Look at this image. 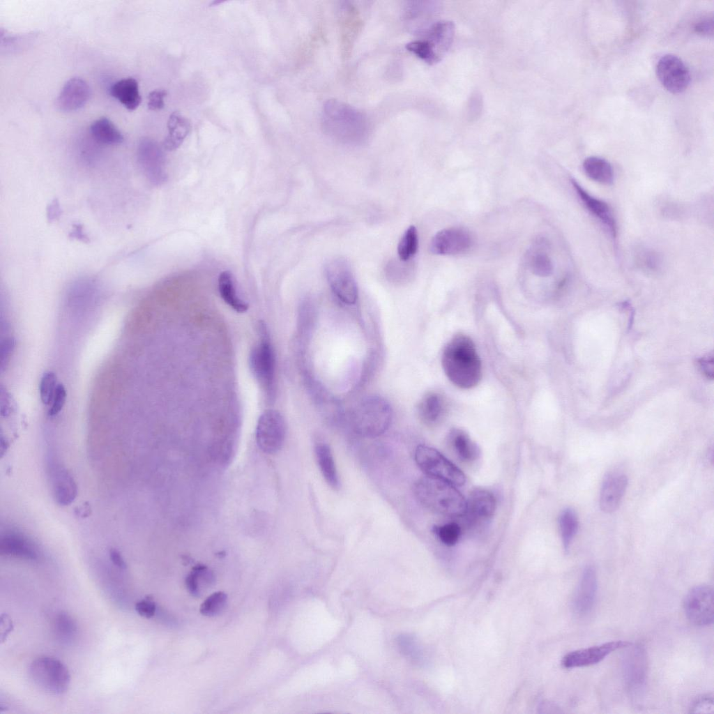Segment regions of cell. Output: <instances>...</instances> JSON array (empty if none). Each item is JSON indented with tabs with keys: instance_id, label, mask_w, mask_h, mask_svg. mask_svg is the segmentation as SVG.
Instances as JSON below:
<instances>
[{
	"instance_id": "cell-1",
	"label": "cell",
	"mask_w": 714,
	"mask_h": 714,
	"mask_svg": "<svg viewBox=\"0 0 714 714\" xmlns=\"http://www.w3.org/2000/svg\"><path fill=\"white\" fill-rule=\"evenodd\" d=\"M441 363L448 379L459 388H473L481 379L480 357L472 340L465 335H456L448 342Z\"/></svg>"
},
{
	"instance_id": "cell-2",
	"label": "cell",
	"mask_w": 714,
	"mask_h": 714,
	"mask_svg": "<svg viewBox=\"0 0 714 714\" xmlns=\"http://www.w3.org/2000/svg\"><path fill=\"white\" fill-rule=\"evenodd\" d=\"M321 123L328 135L346 144H360L366 139L368 133V123L365 115L355 107L335 99L324 103Z\"/></svg>"
},
{
	"instance_id": "cell-3",
	"label": "cell",
	"mask_w": 714,
	"mask_h": 714,
	"mask_svg": "<svg viewBox=\"0 0 714 714\" xmlns=\"http://www.w3.org/2000/svg\"><path fill=\"white\" fill-rule=\"evenodd\" d=\"M455 485L425 476L413 485V491L418 501L427 509L449 517H462L466 510V499Z\"/></svg>"
},
{
	"instance_id": "cell-4",
	"label": "cell",
	"mask_w": 714,
	"mask_h": 714,
	"mask_svg": "<svg viewBox=\"0 0 714 714\" xmlns=\"http://www.w3.org/2000/svg\"><path fill=\"white\" fill-rule=\"evenodd\" d=\"M393 411L388 402L379 395L362 399L350 411L348 423L351 430L365 438L383 434L391 423Z\"/></svg>"
},
{
	"instance_id": "cell-5",
	"label": "cell",
	"mask_w": 714,
	"mask_h": 714,
	"mask_svg": "<svg viewBox=\"0 0 714 714\" xmlns=\"http://www.w3.org/2000/svg\"><path fill=\"white\" fill-rule=\"evenodd\" d=\"M259 331L260 340L250 354V367L266 397L271 399L275 390V352L264 324H260Z\"/></svg>"
},
{
	"instance_id": "cell-6",
	"label": "cell",
	"mask_w": 714,
	"mask_h": 714,
	"mask_svg": "<svg viewBox=\"0 0 714 714\" xmlns=\"http://www.w3.org/2000/svg\"><path fill=\"white\" fill-rule=\"evenodd\" d=\"M29 674L36 685L54 694L65 692L70 682V675L65 664L49 656L35 659L29 667Z\"/></svg>"
},
{
	"instance_id": "cell-7",
	"label": "cell",
	"mask_w": 714,
	"mask_h": 714,
	"mask_svg": "<svg viewBox=\"0 0 714 714\" xmlns=\"http://www.w3.org/2000/svg\"><path fill=\"white\" fill-rule=\"evenodd\" d=\"M415 460L425 476L460 486L465 483V476L454 464L436 449L418 446L415 451Z\"/></svg>"
},
{
	"instance_id": "cell-8",
	"label": "cell",
	"mask_w": 714,
	"mask_h": 714,
	"mask_svg": "<svg viewBox=\"0 0 714 714\" xmlns=\"http://www.w3.org/2000/svg\"><path fill=\"white\" fill-rule=\"evenodd\" d=\"M713 602L712 586L701 584L692 587L683 601V609L688 619L698 627L712 625L714 620Z\"/></svg>"
},
{
	"instance_id": "cell-9",
	"label": "cell",
	"mask_w": 714,
	"mask_h": 714,
	"mask_svg": "<svg viewBox=\"0 0 714 714\" xmlns=\"http://www.w3.org/2000/svg\"><path fill=\"white\" fill-rule=\"evenodd\" d=\"M286 436V423L282 414L275 410L265 411L259 418L256 427V441L260 449L274 454L281 449Z\"/></svg>"
},
{
	"instance_id": "cell-10",
	"label": "cell",
	"mask_w": 714,
	"mask_h": 714,
	"mask_svg": "<svg viewBox=\"0 0 714 714\" xmlns=\"http://www.w3.org/2000/svg\"><path fill=\"white\" fill-rule=\"evenodd\" d=\"M623 662L625 685L633 698L641 696L646 684L648 674L647 655L641 644L628 646Z\"/></svg>"
},
{
	"instance_id": "cell-11",
	"label": "cell",
	"mask_w": 714,
	"mask_h": 714,
	"mask_svg": "<svg viewBox=\"0 0 714 714\" xmlns=\"http://www.w3.org/2000/svg\"><path fill=\"white\" fill-rule=\"evenodd\" d=\"M329 285L342 302L352 305L358 298V288L349 263L342 258H335L326 265Z\"/></svg>"
},
{
	"instance_id": "cell-12",
	"label": "cell",
	"mask_w": 714,
	"mask_h": 714,
	"mask_svg": "<svg viewBox=\"0 0 714 714\" xmlns=\"http://www.w3.org/2000/svg\"><path fill=\"white\" fill-rule=\"evenodd\" d=\"M137 160L148 180L160 185L167 180L165 157L160 146L152 139L144 137L137 146Z\"/></svg>"
},
{
	"instance_id": "cell-13",
	"label": "cell",
	"mask_w": 714,
	"mask_h": 714,
	"mask_svg": "<svg viewBox=\"0 0 714 714\" xmlns=\"http://www.w3.org/2000/svg\"><path fill=\"white\" fill-rule=\"evenodd\" d=\"M655 71L660 83L672 93L683 92L690 84V71L676 55H663L657 63Z\"/></svg>"
},
{
	"instance_id": "cell-14",
	"label": "cell",
	"mask_w": 714,
	"mask_h": 714,
	"mask_svg": "<svg viewBox=\"0 0 714 714\" xmlns=\"http://www.w3.org/2000/svg\"><path fill=\"white\" fill-rule=\"evenodd\" d=\"M631 644L627 641L617 640L573 651L564 656L562 664L568 669L593 665L603 660L612 652L628 648Z\"/></svg>"
},
{
	"instance_id": "cell-15",
	"label": "cell",
	"mask_w": 714,
	"mask_h": 714,
	"mask_svg": "<svg viewBox=\"0 0 714 714\" xmlns=\"http://www.w3.org/2000/svg\"><path fill=\"white\" fill-rule=\"evenodd\" d=\"M472 243L473 238L469 231L462 227H450L434 236L430 250L435 255H454L466 252Z\"/></svg>"
},
{
	"instance_id": "cell-16",
	"label": "cell",
	"mask_w": 714,
	"mask_h": 714,
	"mask_svg": "<svg viewBox=\"0 0 714 714\" xmlns=\"http://www.w3.org/2000/svg\"><path fill=\"white\" fill-rule=\"evenodd\" d=\"M91 89L87 82L80 77L68 79L62 87L56 100V107L65 112L78 110L88 102Z\"/></svg>"
},
{
	"instance_id": "cell-17",
	"label": "cell",
	"mask_w": 714,
	"mask_h": 714,
	"mask_svg": "<svg viewBox=\"0 0 714 714\" xmlns=\"http://www.w3.org/2000/svg\"><path fill=\"white\" fill-rule=\"evenodd\" d=\"M570 181L579 199L588 211L604 225L612 237L616 238L617 224L614 213L607 203L590 195L575 179L572 178Z\"/></svg>"
},
{
	"instance_id": "cell-18",
	"label": "cell",
	"mask_w": 714,
	"mask_h": 714,
	"mask_svg": "<svg viewBox=\"0 0 714 714\" xmlns=\"http://www.w3.org/2000/svg\"><path fill=\"white\" fill-rule=\"evenodd\" d=\"M495 508L496 500L491 492L483 489H475L466 500L464 516L471 525L481 524L493 516Z\"/></svg>"
},
{
	"instance_id": "cell-19",
	"label": "cell",
	"mask_w": 714,
	"mask_h": 714,
	"mask_svg": "<svg viewBox=\"0 0 714 714\" xmlns=\"http://www.w3.org/2000/svg\"><path fill=\"white\" fill-rule=\"evenodd\" d=\"M628 477L618 471L609 473L605 476L600 492V507L605 513L617 510L628 486Z\"/></svg>"
},
{
	"instance_id": "cell-20",
	"label": "cell",
	"mask_w": 714,
	"mask_h": 714,
	"mask_svg": "<svg viewBox=\"0 0 714 714\" xmlns=\"http://www.w3.org/2000/svg\"><path fill=\"white\" fill-rule=\"evenodd\" d=\"M598 579L595 568L588 565L583 571L574 598V608L579 615L591 612L595 604Z\"/></svg>"
},
{
	"instance_id": "cell-21",
	"label": "cell",
	"mask_w": 714,
	"mask_h": 714,
	"mask_svg": "<svg viewBox=\"0 0 714 714\" xmlns=\"http://www.w3.org/2000/svg\"><path fill=\"white\" fill-rule=\"evenodd\" d=\"M421 33L441 60L452 45L455 24L451 21H439L427 26Z\"/></svg>"
},
{
	"instance_id": "cell-22",
	"label": "cell",
	"mask_w": 714,
	"mask_h": 714,
	"mask_svg": "<svg viewBox=\"0 0 714 714\" xmlns=\"http://www.w3.org/2000/svg\"><path fill=\"white\" fill-rule=\"evenodd\" d=\"M0 552L26 560H36L38 550L36 545L24 535L17 532H8L1 536Z\"/></svg>"
},
{
	"instance_id": "cell-23",
	"label": "cell",
	"mask_w": 714,
	"mask_h": 714,
	"mask_svg": "<svg viewBox=\"0 0 714 714\" xmlns=\"http://www.w3.org/2000/svg\"><path fill=\"white\" fill-rule=\"evenodd\" d=\"M447 411V403L444 397L437 393H429L420 400L418 412L420 420L427 425L438 424L444 417Z\"/></svg>"
},
{
	"instance_id": "cell-24",
	"label": "cell",
	"mask_w": 714,
	"mask_h": 714,
	"mask_svg": "<svg viewBox=\"0 0 714 714\" xmlns=\"http://www.w3.org/2000/svg\"><path fill=\"white\" fill-rule=\"evenodd\" d=\"M110 94L128 110L136 109L142 101L137 81L132 77L121 79L110 88Z\"/></svg>"
},
{
	"instance_id": "cell-25",
	"label": "cell",
	"mask_w": 714,
	"mask_h": 714,
	"mask_svg": "<svg viewBox=\"0 0 714 714\" xmlns=\"http://www.w3.org/2000/svg\"><path fill=\"white\" fill-rule=\"evenodd\" d=\"M314 453L319 469L325 481L331 487L337 489L340 480L330 446L325 442L318 441L314 446Z\"/></svg>"
},
{
	"instance_id": "cell-26",
	"label": "cell",
	"mask_w": 714,
	"mask_h": 714,
	"mask_svg": "<svg viewBox=\"0 0 714 714\" xmlns=\"http://www.w3.org/2000/svg\"><path fill=\"white\" fill-rule=\"evenodd\" d=\"M168 135L163 146L167 151L177 149L183 143L190 130L189 121L178 112H173L167 121Z\"/></svg>"
},
{
	"instance_id": "cell-27",
	"label": "cell",
	"mask_w": 714,
	"mask_h": 714,
	"mask_svg": "<svg viewBox=\"0 0 714 714\" xmlns=\"http://www.w3.org/2000/svg\"><path fill=\"white\" fill-rule=\"evenodd\" d=\"M448 439L455 453L461 460L472 462L478 457L479 448L465 432L453 429L449 434Z\"/></svg>"
},
{
	"instance_id": "cell-28",
	"label": "cell",
	"mask_w": 714,
	"mask_h": 714,
	"mask_svg": "<svg viewBox=\"0 0 714 714\" xmlns=\"http://www.w3.org/2000/svg\"><path fill=\"white\" fill-rule=\"evenodd\" d=\"M218 290L222 300L234 311L239 313L247 311L248 305L238 296L231 272L225 271L220 274Z\"/></svg>"
},
{
	"instance_id": "cell-29",
	"label": "cell",
	"mask_w": 714,
	"mask_h": 714,
	"mask_svg": "<svg viewBox=\"0 0 714 714\" xmlns=\"http://www.w3.org/2000/svg\"><path fill=\"white\" fill-rule=\"evenodd\" d=\"M90 132L93 138L102 144H119L124 139L121 131L107 117H101L94 121L90 126Z\"/></svg>"
},
{
	"instance_id": "cell-30",
	"label": "cell",
	"mask_w": 714,
	"mask_h": 714,
	"mask_svg": "<svg viewBox=\"0 0 714 714\" xmlns=\"http://www.w3.org/2000/svg\"><path fill=\"white\" fill-rule=\"evenodd\" d=\"M583 169L588 178L599 183L608 185L614 181L613 168L604 158L597 156L586 158L583 162Z\"/></svg>"
},
{
	"instance_id": "cell-31",
	"label": "cell",
	"mask_w": 714,
	"mask_h": 714,
	"mask_svg": "<svg viewBox=\"0 0 714 714\" xmlns=\"http://www.w3.org/2000/svg\"><path fill=\"white\" fill-rule=\"evenodd\" d=\"M213 573L204 565H197L185 579L188 591L192 595L199 597L214 583Z\"/></svg>"
},
{
	"instance_id": "cell-32",
	"label": "cell",
	"mask_w": 714,
	"mask_h": 714,
	"mask_svg": "<svg viewBox=\"0 0 714 714\" xmlns=\"http://www.w3.org/2000/svg\"><path fill=\"white\" fill-rule=\"evenodd\" d=\"M54 489L55 499L62 505L70 503L77 494L76 485L73 479L64 470L60 471L56 475Z\"/></svg>"
},
{
	"instance_id": "cell-33",
	"label": "cell",
	"mask_w": 714,
	"mask_h": 714,
	"mask_svg": "<svg viewBox=\"0 0 714 714\" xmlns=\"http://www.w3.org/2000/svg\"><path fill=\"white\" fill-rule=\"evenodd\" d=\"M578 518L571 508H566L559 517V528L563 545L568 550L578 530Z\"/></svg>"
},
{
	"instance_id": "cell-34",
	"label": "cell",
	"mask_w": 714,
	"mask_h": 714,
	"mask_svg": "<svg viewBox=\"0 0 714 714\" xmlns=\"http://www.w3.org/2000/svg\"><path fill=\"white\" fill-rule=\"evenodd\" d=\"M54 630L60 641L68 644L75 637L77 626L75 621L69 614L60 612L54 621Z\"/></svg>"
},
{
	"instance_id": "cell-35",
	"label": "cell",
	"mask_w": 714,
	"mask_h": 714,
	"mask_svg": "<svg viewBox=\"0 0 714 714\" xmlns=\"http://www.w3.org/2000/svg\"><path fill=\"white\" fill-rule=\"evenodd\" d=\"M418 236L416 228L411 225L404 233L397 246L399 258L402 261H409L418 250Z\"/></svg>"
},
{
	"instance_id": "cell-36",
	"label": "cell",
	"mask_w": 714,
	"mask_h": 714,
	"mask_svg": "<svg viewBox=\"0 0 714 714\" xmlns=\"http://www.w3.org/2000/svg\"><path fill=\"white\" fill-rule=\"evenodd\" d=\"M636 264L648 272L658 271L663 265L661 255L651 249L641 248L636 252Z\"/></svg>"
},
{
	"instance_id": "cell-37",
	"label": "cell",
	"mask_w": 714,
	"mask_h": 714,
	"mask_svg": "<svg viewBox=\"0 0 714 714\" xmlns=\"http://www.w3.org/2000/svg\"><path fill=\"white\" fill-rule=\"evenodd\" d=\"M406 49L428 64L433 65L440 61L431 45L425 39L408 43Z\"/></svg>"
},
{
	"instance_id": "cell-38",
	"label": "cell",
	"mask_w": 714,
	"mask_h": 714,
	"mask_svg": "<svg viewBox=\"0 0 714 714\" xmlns=\"http://www.w3.org/2000/svg\"><path fill=\"white\" fill-rule=\"evenodd\" d=\"M227 600L226 593L221 591L213 593L202 603L199 612L206 616H215L224 609Z\"/></svg>"
},
{
	"instance_id": "cell-39",
	"label": "cell",
	"mask_w": 714,
	"mask_h": 714,
	"mask_svg": "<svg viewBox=\"0 0 714 714\" xmlns=\"http://www.w3.org/2000/svg\"><path fill=\"white\" fill-rule=\"evenodd\" d=\"M529 266L532 273L540 277L550 275L554 269L551 259L546 253L540 251L536 252L531 256Z\"/></svg>"
},
{
	"instance_id": "cell-40",
	"label": "cell",
	"mask_w": 714,
	"mask_h": 714,
	"mask_svg": "<svg viewBox=\"0 0 714 714\" xmlns=\"http://www.w3.org/2000/svg\"><path fill=\"white\" fill-rule=\"evenodd\" d=\"M56 376L52 371L45 372L40 381L39 392L41 402L48 405L52 403L56 387Z\"/></svg>"
},
{
	"instance_id": "cell-41",
	"label": "cell",
	"mask_w": 714,
	"mask_h": 714,
	"mask_svg": "<svg viewBox=\"0 0 714 714\" xmlns=\"http://www.w3.org/2000/svg\"><path fill=\"white\" fill-rule=\"evenodd\" d=\"M434 532L443 544L452 546L458 541L461 528L457 524L453 522L434 526Z\"/></svg>"
},
{
	"instance_id": "cell-42",
	"label": "cell",
	"mask_w": 714,
	"mask_h": 714,
	"mask_svg": "<svg viewBox=\"0 0 714 714\" xmlns=\"http://www.w3.org/2000/svg\"><path fill=\"white\" fill-rule=\"evenodd\" d=\"M690 712L693 713H713L714 699L712 694L699 697L691 705Z\"/></svg>"
},
{
	"instance_id": "cell-43",
	"label": "cell",
	"mask_w": 714,
	"mask_h": 714,
	"mask_svg": "<svg viewBox=\"0 0 714 714\" xmlns=\"http://www.w3.org/2000/svg\"><path fill=\"white\" fill-rule=\"evenodd\" d=\"M66 400V391L63 384L57 385L54 397L52 401L51 407L49 409L48 415L54 416L57 415L63 409Z\"/></svg>"
},
{
	"instance_id": "cell-44",
	"label": "cell",
	"mask_w": 714,
	"mask_h": 714,
	"mask_svg": "<svg viewBox=\"0 0 714 714\" xmlns=\"http://www.w3.org/2000/svg\"><path fill=\"white\" fill-rule=\"evenodd\" d=\"M135 610L141 616L151 618L155 614L156 605L153 598L149 595L135 604Z\"/></svg>"
},
{
	"instance_id": "cell-45",
	"label": "cell",
	"mask_w": 714,
	"mask_h": 714,
	"mask_svg": "<svg viewBox=\"0 0 714 714\" xmlns=\"http://www.w3.org/2000/svg\"><path fill=\"white\" fill-rule=\"evenodd\" d=\"M15 340L13 337H8L4 340L1 346V370L3 372L7 367L12 354L15 347Z\"/></svg>"
},
{
	"instance_id": "cell-46",
	"label": "cell",
	"mask_w": 714,
	"mask_h": 714,
	"mask_svg": "<svg viewBox=\"0 0 714 714\" xmlns=\"http://www.w3.org/2000/svg\"><path fill=\"white\" fill-rule=\"evenodd\" d=\"M167 92L163 89L152 91L148 96V107L151 110H158L164 107V98Z\"/></svg>"
},
{
	"instance_id": "cell-47",
	"label": "cell",
	"mask_w": 714,
	"mask_h": 714,
	"mask_svg": "<svg viewBox=\"0 0 714 714\" xmlns=\"http://www.w3.org/2000/svg\"><path fill=\"white\" fill-rule=\"evenodd\" d=\"M694 31L698 34L706 36H713V20L712 17H706L699 20L694 26Z\"/></svg>"
},
{
	"instance_id": "cell-48",
	"label": "cell",
	"mask_w": 714,
	"mask_h": 714,
	"mask_svg": "<svg viewBox=\"0 0 714 714\" xmlns=\"http://www.w3.org/2000/svg\"><path fill=\"white\" fill-rule=\"evenodd\" d=\"M13 630V625L10 618L5 614H2L1 616L0 621V635L1 642L3 643L6 639L8 634Z\"/></svg>"
},
{
	"instance_id": "cell-49",
	"label": "cell",
	"mask_w": 714,
	"mask_h": 714,
	"mask_svg": "<svg viewBox=\"0 0 714 714\" xmlns=\"http://www.w3.org/2000/svg\"><path fill=\"white\" fill-rule=\"evenodd\" d=\"M61 213L59 202L57 199H53L47 206V216L50 222L59 219Z\"/></svg>"
},
{
	"instance_id": "cell-50",
	"label": "cell",
	"mask_w": 714,
	"mask_h": 714,
	"mask_svg": "<svg viewBox=\"0 0 714 714\" xmlns=\"http://www.w3.org/2000/svg\"><path fill=\"white\" fill-rule=\"evenodd\" d=\"M699 363L700 367L702 370V372L704 373V374H706L708 377L712 379L713 377V355H711V356L708 355V356H707L706 357L701 358L699 360Z\"/></svg>"
},
{
	"instance_id": "cell-51",
	"label": "cell",
	"mask_w": 714,
	"mask_h": 714,
	"mask_svg": "<svg viewBox=\"0 0 714 714\" xmlns=\"http://www.w3.org/2000/svg\"><path fill=\"white\" fill-rule=\"evenodd\" d=\"M70 236L73 238L85 243L89 241V237L83 230L82 226L79 224H76L73 225V229L70 234Z\"/></svg>"
},
{
	"instance_id": "cell-52",
	"label": "cell",
	"mask_w": 714,
	"mask_h": 714,
	"mask_svg": "<svg viewBox=\"0 0 714 714\" xmlns=\"http://www.w3.org/2000/svg\"><path fill=\"white\" fill-rule=\"evenodd\" d=\"M109 558L114 565L121 570H126L127 568L126 563L123 559L119 552L115 549H111L109 551Z\"/></svg>"
}]
</instances>
